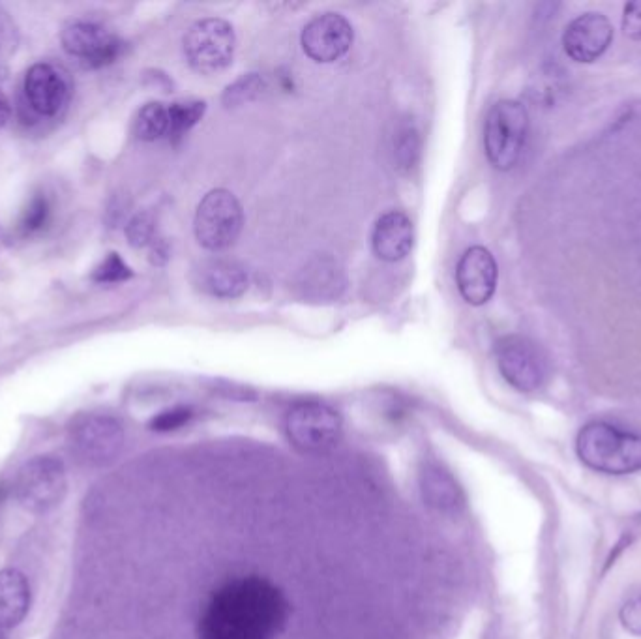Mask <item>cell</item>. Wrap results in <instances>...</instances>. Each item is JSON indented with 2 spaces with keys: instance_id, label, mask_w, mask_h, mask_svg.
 Returning a JSON list of instances; mask_svg holds the SVG:
<instances>
[{
  "instance_id": "obj_4",
  "label": "cell",
  "mask_w": 641,
  "mask_h": 639,
  "mask_svg": "<svg viewBox=\"0 0 641 639\" xmlns=\"http://www.w3.org/2000/svg\"><path fill=\"white\" fill-rule=\"evenodd\" d=\"M529 134V113L520 102L501 100L493 105L484 126V149L490 164L510 171L522 158Z\"/></svg>"
},
{
  "instance_id": "obj_11",
  "label": "cell",
  "mask_w": 641,
  "mask_h": 639,
  "mask_svg": "<svg viewBox=\"0 0 641 639\" xmlns=\"http://www.w3.org/2000/svg\"><path fill=\"white\" fill-rule=\"evenodd\" d=\"M612 40V23L600 12L578 15L563 32L565 53L580 64H591L600 59L612 45Z\"/></svg>"
},
{
  "instance_id": "obj_22",
  "label": "cell",
  "mask_w": 641,
  "mask_h": 639,
  "mask_svg": "<svg viewBox=\"0 0 641 639\" xmlns=\"http://www.w3.org/2000/svg\"><path fill=\"white\" fill-rule=\"evenodd\" d=\"M265 89V81L257 74L242 75L231 87H227L224 102L227 105H240L257 98Z\"/></svg>"
},
{
  "instance_id": "obj_13",
  "label": "cell",
  "mask_w": 641,
  "mask_h": 639,
  "mask_svg": "<svg viewBox=\"0 0 641 639\" xmlns=\"http://www.w3.org/2000/svg\"><path fill=\"white\" fill-rule=\"evenodd\" d=\"M25 98L30 109L40 117H57L70 98L66 77L53 64H32L25 75Z\"/></svg>"
},
{
  "instance_id": "obj_18",
  "label": "cell",
  "mask_w": 641,
  "mask_h": 639,
  "mask_svg": "<svg viewBox=\"0 0 641 639\" xmlns=\"http://www.w3.org/2000/svg\"><path fill=\"white\" fill-rule=\"evenodd\" d=\"M422 493L428 505L435 506L443 512L456 510L462 503L456 482L437 465L426 467V471L422 473Z\"/></svg>"
},
{
  "instance_id": "obj_21",
  "label": "cell",
  "mask_w": 641,
  "mask_h": 639,
  "mask_svg": "<svg viewBox=\"0 0 641 639\" xmlns=\"http://www.w3.org/2000/svg\"><path fill=\"white\" fill-rule=\"evenodd\" d=\"M134 270L120 257L119 253L111 252L98 267L92 270L90 280L96 283H120L130 280Z\"/></svg>"
},
{
  "instance_id": "obj_7",
  "label": "cell",
  "mask_w": 641,
  "mask_h": 639,
  "mask_svg": "<svg viewBox=\"0 0 641 639\" xmlns=\"http://www.w3.org/2000/svg\"><path fill=\"white\" fill-rule=\"evenodd\" d=\"M285 430L291 443L304 452H325L342 435V418L325 403H299L287 420Z\"/></svg>"
},
{
  "instance_id": "obj_9",
  "label": "cell",
  "mask_w": 641,
  "mask_h": 639,
  "mask_svg": "<svg viewBox=\"0 0 641 639\" xmlns=\"http://www.w3.org/2000/svg\"><path fill=\"white\" fill-rule=\"evenodd\" d=\"M499 372L510 387L535 392L544 385L548 364L535 343L523 336H507L495 347Z\"/></svg>"
},
{
  "instance_id": "obj_8",
  "label": "cell",
  "mask_w": 641,
  "mask_h": 639,
  "mask_svg": "<svg viewBox=\"0 0 641 639\" xmlns=\"http://www.w3.org/2000/svg\"><path fill=\"white\" fill-rule=\"evenodd\" d=\"M124 430L117 418L83 415L70 426V448L87 465H105L119 456Z\"/></svg>"
},
{
  "instance_id": "obj_19",
  "label": "cell",
  "mask_w": 641,
  "mask_h": 639,
  "mask_svg": "<svg viewBox=\"0 0 641 639\" xmlns=\"http://www.w3.org/2000/svg\"><path fill=\"white\" fill-rule=\"evenodd\" d=\"M134 134L141 141H156L169 135V111L162 104H147L141 107L134 122Z\"/></svg>"
},
{
  "instance_id": "obj_29",
  "label": "cell",
  "mask_w": 641,
  "mask_h": 639,
  "mask_svg": "<svg viewBox=\"0 0 641 639\" xmlns=\"http://www.w3.org/2000/svg\"><path fill=\"white\" fill-rule=\"evenodd\" d=\"M10 119H12V104L8 96L0 90V128H4Z\"/></svg>"
},
{
  "instance_id": "obj_2",
  "label": "cell",
  "mask_w": 641,
  "mask_h": 639,
  "mask_svg": "<svg viewBox=\"0 0 641 639\" xmlns=\"http://www.w3.org/2000/svg\"><path fill=\"white\" fill-rule=\"evenodd\" d=\"M576 450L580 460L598 473L630 475L641 471V435L608 422H589L583 426Z\"/></svg>"
},
{
  "instance_id": "obj_12",
  "label": "cell",
  "mask_w": 641,
  "mask_h": 639,
  "mask_svg": "<svg viewBox=\"0 0 641 639\" xmlns=\"http://www.w3.org/2000/svg\"><path fill=\"white\" fill-rule=\"evenodd\" d=\"M302 49L315 62L342 59L353 44V27L340 14L317 15L302 30Z\"/></svg>"
},
{
  "instance_id": "obj_23",
  "label": "cell",
  "mask_w": 641,
  "mask_h": 639,
  "mask_svg": "<svg viewBox=\"0 0 641 639\" xmlns=\"http://www.w3.org/2000/svg\"><path fill=\"white\" fill-rule=\"evenodd\" d=\"M51 216V203L44 194H36L30 199L29 207L23 212L21 229L25 235H34L42 231Z\"/></svg>"
},
{
  "instance_id": "obj_10",
  "label": "cell",
  "mask_w": 641,
  "mask_h": 639,
  "mask_svg": "<svg viewBox=\"0 0 641 639\" xmlns=\"http://www.w3.org/2000/svg\"><path fill=\"white\" fill-rule=\"evenodd\" d=\"M60 44L68 55L83 60L87 68H104L113 64L124 49L117 34L90 21H75L64 27Z\"/></svg>"
},
{
  "instance_id": "obj_14",
  "label": "cell",
  "mask_w": 641,
  "mask_h": 639,
  "mask_svg": "<svg viewBox=\"0 0 641 639\" xmlns=\"http://www.w3.org/2000/svg\"><path fill=\"white\" fill-rule=\"evenodd\" d=\"M458 289L471 306L486 304L497 287V263L492 253L482 246H473L463 253L456 270Z\"/></svg>"
},
{
  "instance_id": "obj_25",
  "label": "cell",
  "mask_w": 641,
  "mask_h": 639,
  "mask_svg": "<svg viewBox=\"0 0 641 639\" xmlns=\"http://www.w3.org/2000/svg\"><path fill=\"white\" fill-rule=\"evenodd\" d=\"M126 237L134 248H145L154 237V220L149 212H139L126 225Z\"/></svg>"
},
{
  "instance_id": "obj_17",
  "label": "cell",
  "mask_w": 641,
  "mask_h": 639,
  "mask_svg": "<svg viewBox=\"0 0 641 639\" xmlns=\"http://www.w3.org/2000/svg\"><path fill=\"white\" fill-rule=\"evenodd\" d=\"M30 610V585L15 568L0 570V630L21 625Z\"/></svg>"
},
{
  "instance_id": "obj_31",
  "label": "cell",
  "mask_w": 641,
  "mask_h": 639,
  "mask_svg": "<svg viewBox=\"0 0 641 639\" xmlns=\"http://www.w3.org/2000/svg\"><path fill=\"white\" fill-rule=\"evenodd\" d=\"M0 639H6V636H4V632H2V630H0Z\"/></svg>"
},
{
  "instance_id": "obj_6",
  "label": "cell",
  "mask_w": 641,
  "mask_h": 639,
  "mask_svg": "<svg viewBox=\"0 0 641 639\" xmlns=\"http://www.w3.org/2000/svg\"><path fill=\"white\" fill-rule=\"evenodd\" d=\"M184 53L190 66L201 74L224 70L235 53L233 27L224 19L197 21L184 36Z\"/></svg>"
},
{
  "instance_id": "obj_1",
  "label": "cell",
  "mask_w": 641,
  "mask_h": 639,
  "mask_svg": "<svg viewBox=\"0 0 641 639\" xmlns=\"http://www.w3.org/2000/svg\"><path fill=\"white\" fill-rule=\"evenodd\" d=\"M291 606L272 581L244 576L210 595L199 615V639H276L287 626Z\"/></svg>"
},
{
  "instance_id": "obj_27",
  "label": "cell",
  "mask_w": 641,
  "mask_h": 639,
  "mask_svg": "<svg viewBox=\"0 0 641 639\" xmlns=\"http://www.w3.org/2000/svg\"><path fill=\"white\" fill-rule=\"evenodd\" d=\"M619 619L630 634L641 638V595L630 598L619 611Z\"/></svg>"
},
{
  "instance_id": "obj_20",
  "label": "cell",
  "mask_w": 641,
  "mask_h": 639,
  "mask_svg": "<svg viewBox=\"0 0 641 639\" xmlns=\"http://www.w3.org/2000/svg\"><path fill=\"white\" fill-rule=\"evenodd\" d=\"M169 111V137L180 139L201 120L205 113L203 102H177L167 107Z\"/></svg>"
},
{
  "instance_id": "obj_28",
  "label": "cell",
  "mask_w": 641,
  "mask_h": 639,
  "mask_svg": "<svg viewBox=\"0 0 641 639\" xmlns=\"http://www.w3.org/2000/svg\"><path fill=\"white\" fill-rule=\"evenodd\" d=\"M623 30L630 40L641 42V0H632L625 6Z\"/></svg>"
},
{
  "instance_id": "obj_3",
  "label": "cell",
  "mask_w": 641,
  "mask_h": 639,
  "mask_svg": "<svg viewBox=\"0 0 641 639\" xmlns=\"http://www.w3.org/2000/svg\"><path fill=\"white\" fill-rule=\"evenodd\" d=\"M68 476L64 461L51 454L34 456L21 465L14 482V495L21 508L44 516L64 501Z\"/></svg>"
},
{
  "instance_id": "obj_30",
  "label": "cell",
  "mask_w": 641,
  "mask_h": 639,
  "mask_svg": "<svg viewBox=\"0 0 641 639\" xmlns=\"http://www.w3.org/2000/svg\"><path fill=\"white\" fill-rule=\"evenodd\" d=\"M152 263L154 265H164L165 259H167V250L164 248V244H158L152 248Z\"/></svg>"
},
{
  "instance_id": "obj_15",
  "label": "cell",
  "mask_w": 641,
  "mask_h": 639,
  "mask_svg": "<svg viewBox=\"0 0 641 639\" xmlns=\"http://www.w3.org/2000/svg\"><path fill=\"white\" fill-rule=\"evenodd\" d=\"M413 242H415L413 222L400 210L387 212L373 227V252L377 253L379 259L388 263L402 261L403 257L411 252Z\"/></svg>"
},
{
  "instance_id": "obj_16",
  "label": "cell",
  "mask_w": 641,
  "mask_h": 639,
  "mask_svg": "<svg viewBox=\"0 0 641 639\" xmlns=\"http://www.w3.org/2000/svg\"><path fill=\"white\" fill-rule=\"evenodd\" d=\"M197 285L212 297L237 298L248 289L246 270L225 259H212L195 270Z\"/></svg>"
},
{
  "instance_id": "obj_24",
  "label": "cell",
  "mask_w": 641,
  "mask_h": 639,
  "mask_svg": "<svg viewBox=\"0 0 641 639\" xmlns=\"http://www.w3.org/2000/svg\"><path fill=\"white\" fill-rule=\"evenodd\" d=\"M194 417V411L190 407H173L162 411L160 415L152 418L149 422V428L152 431H160V433H167V431H175L186 426Z\"/></svg>"
},
{
  "instance_id": "obj_26",
  "label": "cell",
  "mask_w": 641,
  "mask_h": 639,
  "mask_svg": "<svg viewBox=\"0 0 641 639\" xmlns=\"http://www.w3.org/2000/svg\"><path fill=\"white\" fill-rule=\"evenodd\" d=\"M396 156H398V162L405 169L413 167L415 162H417L418 156V137L417 132L409 126L402 130L400 134V139H398V145H396Z\"/></svg>"
},
{
  "instance_id": "obj_32",
  "label": "cell",
  "mask_w": 641,
  "mask_h": 639,
  "mask_svg": "<svg viewBox=\"0 0 641 639\" xmlns=\"http://www.w3.org/2000/svg\"><path fill=\"white\" fill-rule=\"evenodd\" d=\"M0 74H2V68H0Z\"/></svg>"
},
{
  "instance_id": "obj_5",
  "label": "cell",
  "mask_w": 641,
  "mask_h": 639,
  "mask_svg": "<svg viewBox=\"0 0 641 639\" xmlns=\"http://www.w3.org/2000/svg\"><path fill=\"white\" fill-rule=\"evenodd\" d=\"M242 223L239 199L227 190H212L195 212V237L210 252H222L237 242Z\"/></svg>"
}]
</instances>
